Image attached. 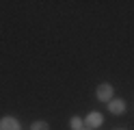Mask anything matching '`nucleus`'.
Listing matches in <instances>:
<instances>
[{
	"instance_id": "2",
	"label": "nucleus",
	"mask_w": 134,
	"mask_h": 130,
	"mask_svg": "<svg viewBox=\"0 0 134 130\" xmlns=\"http://www.w3.org/2000/svg\"><path fill=\"white\" fill-rule=\"evenodd\" d=\"M0 130H20V121L15 117H2L0 119Z\"/></svg>"
},
{
	"instance_id": "6",
	"label": "nucleus",
	"mask_w": 134,
	"mask_h": 130,
	"mask_svg": "<svg viewBox=\"0 0 134 130\" xmlns=\"http://www.w3.org/2000/svg\"><path fill=\"white\" fill-rule=\"evenodd\" d=\"M30 130H50V126L46 124V121H35V124H32V128Z\"/></svg>"
},
{
	"instance_id": "1",
	"label": "nucleus",
	"mask_w": 134,
	"mask_h": 130,
	"mask_svg": "<svg viewBox=\"0 0 134 130\" xmlns=\"http://www.w3.org/2000/svg\"><path fill=\"white\" fill-rule=\"evenodd\" d=\"M110 98H113V87L108 85V82L99 85V87H97V100L106 102V100H110Z\"/></svg>"
},
{
	"instance_id": "4",
	"label": "nucleus",
	"mask_w": 134,
	"mask_h": 130,
	"mask_svg": "<svg viewBox=\"0 0 134 130\" xmlns=\"http://www.w3.org/2000/svg\"><path fill=\"white\" fill-rule=\"evenodd\" d=\"M108 108H110V113H115V115H121V113L125 111V102L123 100H113Z\"/></svg>"
},
{
	"instance_id": "3",
	"label": "nucleus",
	"mask_w": 134,
	"mask_h": 130,
	"mask_svg": "<svg viewBox=\"0 0 134 130\" xmlns=\"http://www.w3.org/2000/svg\"><path fill=\"white\" fill-rule=\"evenodd\" d=\"M85 124H87V126H91V128H99V126L104 124V117L99 115V113H91V115L87 117Z\"/></svg>"
},
{
	"instance_id": "5",
	"label": "nucleus",
	"mask_w": 134,
	"mask_h": 130,
	"mask_svg": "<svg viewBox=\"0 0 134 130\" xmlns=\"http://www.w3.org/2000/svg\"><path fill=\"white\" fill-rule=\"evenodd\" d=\"M71 128L74 130H82V126H85V121H82V117H71Z\"/></svg>"
}]
</instances>
